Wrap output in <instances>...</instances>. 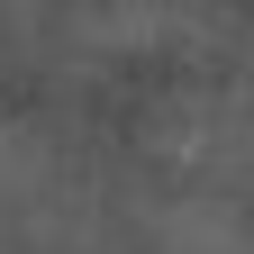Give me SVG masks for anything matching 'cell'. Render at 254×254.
<instances>
[{"label":"cell","instance_id":"6da1fadb","mask_svg":"<svg viewBox=\"0 0 254 254\" xmlns=\"http://www.w3.org/2000/svg\"><path fill=\"white\" fill-rule=\"evenodd\" d=\"M154 245L164 254H245V227H236V200H218V190H190L154 218Z\"/></svg>","mask_w":254,"mask_h":254}]
</instances>
